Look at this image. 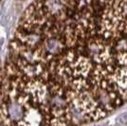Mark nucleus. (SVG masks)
<instances>
[{
	"label": "nucleus",
	"instance_id": "nucleus-3",
	"mask_svg": "<svg viewBox=\"0 0 127 126\" xmlns=\"http://www.w3.org/2000/svg\"><path fill=\"white\" fill-rule=\"evenodd\" d=\"M1 1H2V0H0V3H1Z\"/></svg>",
	"mask_w": 127,
	"mask_h": 126
},
{
	"label": "nucleus",
	"instance_id": "nucleus-1",
	"mask_svg": "<svg viewBox=\"0 0 127 126\" xmlns=\"http://www.w3.org/2000/svg\"><path fill=\"white\" fill-rule=\"evenodd\" d=\"M7 61L51 124L101 121L127 102V0H32Z\"/></svg>",
	"mask_w": 127,
	"mask_h": 126
},
{
	"label": "nucleus",
	"instance_id": "nucleus-2",
	"mask_svg": "<svg viewBox=\"0 0 127 126\" xmlns=\"http://www.w3.org/2000/svg\"><path fill=\"white\" fill-rule=\"evenodd\" d=\"M3 69L0 64V124H3Z\"/></svg>",
	"mask_w": 127,
	"mask_h": 126
}]
</instances>
